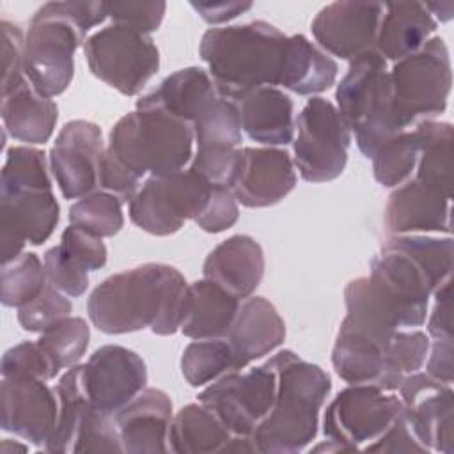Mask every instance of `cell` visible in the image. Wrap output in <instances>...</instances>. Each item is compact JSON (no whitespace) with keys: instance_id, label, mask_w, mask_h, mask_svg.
Segmentation results:
<instances>
[{"instance_id":"e575fe53","label":"cell","mask_w":454,"mask_h":454,"mask_svg":"<svg viewBox=\"0 0 454 454\" xmlns=\"http://www.w3.org/2000/svg\"><path fill=\"white\" fill-rule=\"evenodd\" d=\"M57 401H59V415L57 426L44 445L48 452H71L74 434L78 431L80 422L83 417L92 410V401L87 392L85 378H83V365L76 364L69 367L66 374L60 376L55 387Z\"/></svg>"},{"instance_id":"277c9868","label":"cell","mask_w":454,"mask_h":454,"mask_svg":"<svg viewBox=\"0 0 454 454\" xmlns=\"http://www.w3.org/2000/svg\"><path fill=\"white\" fill-rule=\"evenodd\" d=\"M266 364L277 376V392L252 438L257 452L296 454L317 434L319 411L332 390V380L319 365L291 349L278 351Z\"/></svg>"},{"instance_id":"f35d334b","label":"cell","mask_w":454,"mask_h":454,"mask_svg":"<svg viewBox=\"0 0 454 454\" xmlns=\"http://www.w3.org/2000/svg\"><path fill=\"white\" fill-rule=\"evenodd\" d=\"M51 190L46 153L30 145L11 147L0 176V192Z\"/></svg>"},{"instance_id":"74e56055","label":"cell","mask_w":454,"mask_h":454,"mask_svg":"<svg viewBox=\"0 0 454 454\" xmlns=\"http://www.w3.org/2000/svg\"><path fill=\"white\" fill-rule=\"evenodd\" d=\"M44 262L34 252H21L16 259L2 264L0 301L20 309L32 301L46 287Z\"/></svg>"},{"instance_id":"44dd1931","label":"cell","mask_w":454,"mask_h":454,"mask_svg":"<svg viewBox=\"0 0 454 454\" xmlns=\"http://www.w3.org/2000/svg\"><path fill=\"white\" fill-rule=\"evenodd\" d=\"M0 401L2 429L44 449L57 426L55 388L37 378H2Z\"/></svg>"},{"instance_id":"7bdbcfd3","label":"cell","mask_w":454,"mask_h":454,"mask_svg":"<svg viewBox=\"0 0 454 454\" xmlns=\"http://www.w3.org/2000/svg\"><path fill=\"white\" fill-rule=\"evenodd\" d=\"M59 365L39 344V340H23L9 348L2 356V378H37L50 381L59 374Z\"/></svg>"},{"instance_id":"11a10c76","label":"cell","mask_w":454,"mask_h":454,"mask_svg":"<svg viewBox=\"0 0 454 454\" xmlns=\"http://www.w3.org/2000/svg\"><path fill=\"white\" fill-rule=\"evenodd\" d=\"M454 342L452 339H434L429 344L426 372L438 381L452 383L454 380Z\"/></svg>"},{"instance_id":"bcb514c9","label":"cell","mask_w":454,"mask_h":454,"mask_svg":"<svg viewBox=\"0 0 454 454\" xmlns=\"http://www.w3.org/2000/svg\"><path fill=\"white\" fill-rule=\"evenodd\" d=\"M44 273L48 284L69 298L82 296L89 287V271L67 257L60 247H53L44 254Z\"/></svg>"},{"instance_id":"8d00e7d4","label":"cell","mask_w":454,"mask_h":454,"mask_svg":"<svg viewBox=\"0 0 454 454\" xmlns=\"http://www.w3.org/2000/svg\"><path fill=\"white\" fill-rule=\"evenodd\" d=\"M419 138L413 129L397 133L381 144L372 154L374 179L387 186L395 188L408 181L417 167Z\"/></svg>"},{"instance_id":"816d5d0a","label":"cell","mask_w":454,"mask_h":454,"mask_svg":"<svg viewBox=\"0 0 454 454\" xmlns=\"http://www.w3.org/2000/svg\"><path fill=\"white\" fill-rule=\"evenodd\" d=\"M140 177L128 170L119 160H115L105 147L99 161L98 188L115 195L121 202H129L138 190Z\"/></svg>"},{"instance_id":"ba28073f","label":"cell","mask_w":454,"mask_h":454,"mask_svg":"<svg viewBox=\"0 0 454 454\" xmlns=\"http://www.w3.org/2000/svg\"><path fill=\"white\" fill-rule=\"evenodd\" d=\"M392 103L401 124L410 129L445 112L452 85V67L442 37H429L420 50L394 62L388 71Z\"/></svg>"},{"instance_id":"7a4b0ae2","label":"cell","mask_w":454,"mask_h":454,"mask_svg":"<svg viewBox=\"0 0 454 454\" xmlns=\"http://www.w3.org/2000/svg\"><path fill=\"white\" fill-rule=\"evenodd\" d=\"M452 238L394 234L371 261L369 280L388 301L403 328L426 323L431 294L450 278Z\"/></svg>"},{"instance_id":"484cf974","label":"cell","mask_w":454,"mask_h":454,"mask_svg":"<svg viewBox=\"0 0 454 454\" xmlns=\"http://www.w3.org/2000/svg\"><path fill=\"white\" fill-rule=\"evenodd\" d=\"M264 268L262 247L252 236L234 234L207 254L202 275L238 300H245L259 287Z\"/></svg>"},{"instance_id":"db71d44e","label":"cell","mask_w":454,"mask_h":454,"mask_svg":"<svg viewBox=\"0 0 454 454\" xmlns=\"http://www.w3.org/2000/svg\"><path fill=\"white\" fill-rule=\"evenodd\" d=\"M452 280L449 278L434 291V307L427 321V333L433 339H452Z\"/></svg>"},{"instance_id":"3957f363","label":"cell","mask_w":454,"mask_h":454,"mask_svg":"<svg viewBox=\"0 0 454 454\" xmlns=\"http://www.w3.org/2000/svg\"><path fill=\"white\" fill-rule=\"evenodd\" d=\"M286 46L284 32L268 21L255 20L206 30L199 53L209 67L218 96L238 103L259 87L278 85Z\"/></svg>"},{"instance_id":"4316f807","label":"cell","mask_w":454,"mask_h":454,"mask_svg":"<svg viewBox=\"0 0 454 454\" xmlns=\"http://www.w3.org/2000/svg\"><path fill=\"white\" fill-rule=\"evenodd\" d=\"M218 98L209 73L192 66L168 74L137 101V108H158L193 126Z\"/></svg>"},{"instance_id":"7402d4cb","label":"cell","mask_w":454,"mask_h":454,"mask_svg":"<svg viewBox=\"0 0 454 454\" xmlns=\"http://www.w3.org/2000/svg\"><path fill=\"white\" fill-rule=\"evenodd\" d=\"M395 330H385L344 317L332 351V364L340 380L349 385L383 387L387 351Z\"/></svg>"},{"instance_id":"f6af8a7d","label":"cell","mask_w":454,"mask_h":454,"mask_svg":"<svg viewBox=\"0 0 454 454\" xmlns=\"http://www.w3.org/2000/svg\"><path fill=\"white\" fill-rule=\"evenodd\" d=\"M71 452H122L114 415L89 410L78 426Z\"/></svg>"},{"instance_id":"d6986e66","label":"cell","mask_w":454,"mask_h":454,"mask_svg":"<svg viewBox=\"0 0 454 454\" xmlns=\"http://www.w3.org/2000/svg\"><path fill=\"white\" fill-rule=\"evenodd\" d=\"M83 378L92 406L115 415L145 388V362L131 349L119 344L98 348L83 364Z\"/></svg>"},{"instance_id":"ee69618b","label":"cell","mask_w":454,"mask_h":454,"mask_svg":"<svg viewBox=\"0 0 454 454\" xmlns=\"http://www.w3.org/2000/svg\"><path fill=\"white\" fill-rule=\"evenodd\" d=\"M73 303L69 296L55 289L51 284L46 287L27 305L18 309V323L25 332L43 333L55 323L71 316Z\"/></svg>"},{"instance_id":"b9f144b4","label":"cell","mask_w":454,"mask_h":454,"mask_svg":"<svg viewBox=\"0 0 454 454\" xmlns=\"http://www.w3.org/2000/svg\"><path fill=\"white\" fill-rule=\"evenodd\" d=\"M37 340L59 369H69L85 355L90 340V330L83 317L67 316L44 330Z\"/></svg>"},{"instance_id":"8992f818","label":"cell","mask_w":454,"mask_h":454,"mask_svg":"<svg viewBox=\"0 0 454 454\" xmlns=\"http://www.w3.org/2000/svg\"><path fill=\"white\" fill-rule=\"evenodd\" d=\"M193 126L158 108H137L112 128L106 151L140 179L183 170L193 156Z\"/></svg>"},{"instance_id":"8fae6325","label":"cell","mask_w":454,"mask_h":454,"mask_svg":"<svg viewBox=\"0 0 454 454\" xmlns=\"http://www.w3.org/2000/svg\"><path fill=\"white\" fill-rule=\"evenodd\" d=\"M293 138L294 167L307 183H328L337 179L348 163L351 129L337 106L319 96H312L294 122Z\"/></svg>"},{"instance_id":"c3c4849f","label":"cell","mask_w":454,"mask_h":454,"mask_svg":"<svg viewBox=\"0 0 454 454\" xmlns=\"http://www.w3.org/2000/svg\"><path fill=\"white\" fill-rule=\"evenodd\" d=\"M60 250L87 271H96L106 264V247L103 238H98L76 225L64 229L60 238Z\"/></svg>"},{"instance_id":"5bb4252c","label":"cell","mask_w":454,"mask_h":454,"mask_svg":"<svg viewBox=\"0 0 454 454\" xmlns=\"http://www.w3.org/2000/svg\"><path fill=\"white\" fill-rule=\"evenodd\" d=\"M395 392L403 404V415L420 445L427 452L452 454L454 392L450 385L417 371L404 376Z\"/></svg>"},{"instance_id":"ac0fdd59","label":"cell","mask_w":454,"mask_h":454,"mask_svg":"<svg viewBox=\"0 0 454 454\" xmlns=\"http://www.w3.org/2000/svg\"><path fill=\"white\" fill-rule=\"evenodd\" d=\"M59 218L60 206L51 190L0 192L2 264L16 259L27 243L43 245Z\"/></svg>"},{"instance_id":"7c38bea8","label":"cell","mask_w":454,"mask_h":454,"mask_svg":"<svg viewBox=\"0 0 454 454\" xmlns=\"http://www.w3.org/2000/svg\"><path fill=\"white\" fill-rule=\"evenodd\" d=\"M213 184L190 168L151 176L129 200V220L149 234L170 236L204 211Z\"/></svg>"},{"instance_id":"f907efd6","label":"cell","mask_w":454,"mask_h":454,"mask_svg":"<svg viewBox=\"0 0 454 454\" xmlns=\"http://www.w3.org/2000/svg\"><path fill=\"white\" fill-rule=\"evenodd\" d=\"M239 216V207L234 193L229 186L213 184L211 197L204 211L193 220L204 232H223L231 229Z\"/></svg>"},{"instance_id":"9c48e42d","label":"cell","mask_w":454,"mask_h":454,"mask_svg":"<svg viewBox=\"0 0 454 454\" xmlns=\"http://www.w3.org/2000/svg\"><path fill=\"white\" fill-rule=\"evenodd\" d=\"M397 392L376 385H349L328 404L323 417V433L328 443L314 450L349 452L365 449L378 440L401 413Z\"/></svg>"},{"instance_id":"d590c367","label":"cell","mask_w":454,"mask_h":454,"mask_svg":"<svg viewBox=\"0 0 454 454\" xmlns=\"http://www.w3.org/2000/svg\"><path fill=\"white\" fill-rule=\"evenodd\" d=\"M234 371H238L236 358L225 337L197 339L184 348L181 356V372L192 387L213 383Z\"/></svg>"},{"instance_id":"83f0119b","label":"cell","mask_w":454,"mask_h":454,"mask_svg":"<svg viewBox=\"0 0 454 454\" xmlns=\"http://www.w3.org/2000/svg\"><path fill=\"white\" fill-rule=\"evenodd\" d=\"M241 129L268 147L287 145L294 138L293 99L277 87H259L238 103Z\"/></svg>"},{"instance_id":"52a82bcc","label":"cell","mask_w":454,"mask_h":454,"mask_svg":"<svg viewBox=\"0 0 454 454\" xmlns=\"http://www.w3.org/2000/svg\"><path fill=\"white\" fill-rule=\"evenodd\" d=\"M337 110L355 131V140L365 158L406 128L401 124L394 103L387 60L372 51L349 62L348 73L335 90Z\"/></svg>"},{"instance_id":"4dcf8cb0","label":"cell","mask_w":454,"mask_h":454,"mask_svg":"<svg viewBox=\"0 0 454 454\" xmlns=\"http://www.w3.org/2000/svg\"><path fill=\"white\" fill-rule=\"evenodd\" d=\"M241 300L222 289L218 284L202 278L188 287L186 314L181 332L197 339H222L227 335Z\"/></svg>"},{"instance_id":"f1b7e54d","label":"cell","mask_w":454,"mask_h":454,"mask_svg":"<svg viewBox=\"0 0 454 454\" xmlns=\"http://www.w3.org/2000/svg\"><path fill=\"white\" fill-rule=\"evenodd\" d=\"M438 21L422 2L383 4L374 51L387 62H397L424 46Z\"/></svg>"},{"instance_id":"ffe728a7","label":"cell","mask_w":454,"mask_h":454,"mask_svg":"<svg viewBox=\"0 0 454 454\" xmlns=\"http://www.w3.org/2000/svg\"><path fill=\"white\" fill-rule=\"evenodd\" d=\"M197 144L190 170L211 184L229 186L238 151L241 147V121L238 105L218 98L193 124Z\"/></svg>"},{"instance_id":"1f68e13d","label":"cell","mask_w":454,"mask_h":454,"mask_svg":"<svg viewBox=\"0 0 454 454\" xmlns=\"http://www.w3.org/2000/svg\"><path fill=\"white\" fill-rule=\"evenodd\" d=\"M337 71L339 66L328 53L303 34H294L287 37L278 85L298 96H316L335 83Z\"/></svg>"},{"instance_id":"cb8c5ba5","label":"cell","mask_w":454,"mask_h":454,"mask_svg":"<svg viewBox=\"0 0 454 454\" xmlns=\"http://www.w3.org/2000/svg\"><path fill=\"white\" fill-rule=\"evenodd\" d=\"M122 452L156 454L168 449V429L172 422L170 397L153 387H145L115 415Z\"/></svg>"},{"instance_id":"e0dca14e","label":"cell","mask_w":454,"mask_h":454,"mask_svg":"<svg viewBox=\"0 0 454 454\" xmlns=\"http://www.w3.org/2000/svg\"><path fill=\"white\" fill-rule=\"evenodd\" d=\"M381 14L378 2H332L316 14L310 30L325 53L351 62L374 50Z\"/></svg>"},{"instance_id":"9f6ffc18","label":"cell","mask_w":454,"mask_h":454,"mask_svg":"<svg viewBox=\"0 0 454 454\" xmlns=\"http://www.w3.org/2000/svg\"><path fill=\"white\" fill-rule=\"evenodd\" d=\"M197 14L211 25L225 23L252 9V2H192Z\"/></svg>"},{"instance_id":"f5cc1de1","label":"cell","mask_w":454,"mask_h":454,"mask_svg":"<svg viewBox=\"0 0 454 454\" xmlns=\"http://www.w3.org/2000/svg\"><path fill=\"white\" fill-rule=\"evenodd\" d=\"M364 450L369 452H427L411 433L403 410L392 422V426Z\"/></svg>"},{"instance_id":"60d3db41","label":"cell","mask_w":454,"mask_h":454,"mask_svg":"<svg viewBox=\"0 0 454 454\" xmlns=\"http://www.w3.org/2000/svg\"><path fill=\"white\" fill-rule=\"evenodd\" d=\"M429 335L420 330H395L387 351V374L383 390L395 392L404 376L424 367L429 351Z\"/></svg>"},{"instance_id":"5b68a950","label":"cell","mask_w":454,"mask_h":454,"mask_svg":"<svg viewBox=\"0 0 454 454\" xmlns=\"http://www.w3.org/2000/svg\"><path fill=\"white\" fill-rule=\"evenodd\" d=\"M108 18L106 2H48L25 34V76L44 98L62 94L74 74V51Z\"/></svg>"},{"instance_id":"603a6c76","label":"cell","mask_w":454,"mask_h":454,"mask_svg":"<svg viewBox=\"0 0 454 454\" xmlns=\"http://www.w3.org/2000/svg\"><path fill=\"white\" fill-rule=\"evenodd\" d=\"M383 223L388 236L427 232L450 236V197L410 177L388 195Z\"/></svg>"},{"instance_id":"6da1fadb","label":"cell","mask_w":454,"mask_h":454,"mask_svg":"<svg viewBox=\"0 0 454 454\" xmlns=\"http://www.w3.org/2000/svg\"><path fill=\"white\" fill-rule=\"evenodd\" d=\"M183 273L161 262H145L110 275L87 300L92 325L108 335L151 328L156 335H172L181 328L188 305Z\"/></svg>"},{"instance_id":"d6a6232c","label":"cell","mask_w":454,"mask_h":454,"mask_svg":"<svg viewBox=\"0 0 454 454\" xmlns=\"http://www.w3.org/2000/svg\"><path fill=\"white\" fill-rule=\"evenodd\" d=\"M232 433L202 403L183 406L170 422L168 449L177 454L225 452Z\"/></svg>"},{"instance_id":"4fadbf2b","label":"cell","mask_w":454,"mask_h":454,"mask_svg":"<svg viewBox=\"0 0 454 454\" xmlns=\"http://www.w3.org/2000/svg\"><path fill=\"white\" fill-rule=\"evenodd\" d=\"M277 392V376L264 362L245 372L234 371L215 380L199 394L234 436H252L268 415Z\"/></svg>"},{"instance_id":"836d02e7","label":"cell","mask_w":454,"mask_h":454,"mask_svg":"<svg viewBox=\"0 0 454 454\" xmlns=\"http://www.w3.org/2000/svg\"><path fill=\"white\" fill-rule=\"evenodd\" d=\"M419 138V160L415 167V179L452 195L450 170H452V126L442 121H419L413 128Z\"/></svg>"},{"instance_id":"ab89813d","label":"cell","mask_w":454,"mask_h":454,"mask_svg":"<svg viewBox=\"0 0 454 454\" xmlns=\"http://www.w3.org/2000/svg\"><path fill=\"white\" fill-rule=\"evenodd\" d=\"M69 223L98 238H112L124 225L122 202L108 192H92L71 204Z\"/></svg>"},{"instance_id":"9a60e30c","label":"cell","mask_w":454,"mask_h":454,"mask_svg":"<svg viewBox=\"0 0 454 454\" xmlns=\"http://www.w3.org/2000/svg\"><path fill=\"white\" fill-rule=\"evenodd\" d=\"M103 153V133L98 124L83 119L64 124L50 151V170L64 199H82L96 192Z\"/></svg>"},{"instance_id":"f546056e","label":"cell","mask_w":454,"mask_h":454,"mask_svg":"<svg viewBox=\"0 0 454 454\" xmlns=\"http://www.w3.org/2000/svg\"><path fill=\"white\" fill-rule=\"evenodd\" d=\"M0 115L4 129L14 140L39 145L53 135L59 108L53 99L39 94L25 76L11 92L2 96Z\"/></svg>"},{"instance_id":"2e32d148","label":"cell","mask_w":454,"mask_h":454,"mask_svg":"<svg viewBox=\"0 0 454 454\" xmlns=\"http://www.w3.org/2000/svg\"><path fill=\"white\" fill-rule=\"evenodd\" d=\"M296 186L294 163L286 149L239 147L229 188L245 207H270Z\"/></svg>"},{"instance_id":"30bf717a","label":"cell","mask_w":454,"mask_h":454,"mask_svg":"<svg viewBox=\"0 0 454 454\" xmlns=\"http://www.w3.org/2000/svg\"><path fill=\"white\" fill-rule=\"evenodd\" d=\"M90 73L122 96H137L160 69V51L151 35L108 25L83 43Z\"/></svg>"},{"instance_id":"681fc988","label":"cell","mask_w":454,"mask_h":454,"mask_svg":"<svg viewBox=\"0 0 454 454\" xmlns=\"http://www.w3.org/2000/svg\"><path fill=\"white\" fill-rule=\"evenodd\" d=\"M2 96L25 80V34L20 25L2 20Z\"/></svg>"},{"instance_id":"7dc6e473","label":"cell","mask_w":454,"mask_h":454,"mask_svg":"<svg viewBox=\"0 0 454 454\" xmlns=\"http://www.w3.org/2000/svg\"><path fill=\"white\" fill-rule=\"evenodd\" d=\"M165 9V2H106L108 18L115 25L129 27L147 35L160 28Z\"/></svg>"},{"instance_id":"d4e9b609","label":"cell","mask_w":454,"mask_h":454,"mask_svg":"<svg viewBox=\"0 0 454 454\" xmlns=\"http://www.w3.org/2000/svg\"><path fill=\"white\" fill-rule=\"evenodd\" d=\"M232 348L238 371L277 349L286 339V323L264 296L241 300L225 335Z\"/></svg>"}]
</instances>
